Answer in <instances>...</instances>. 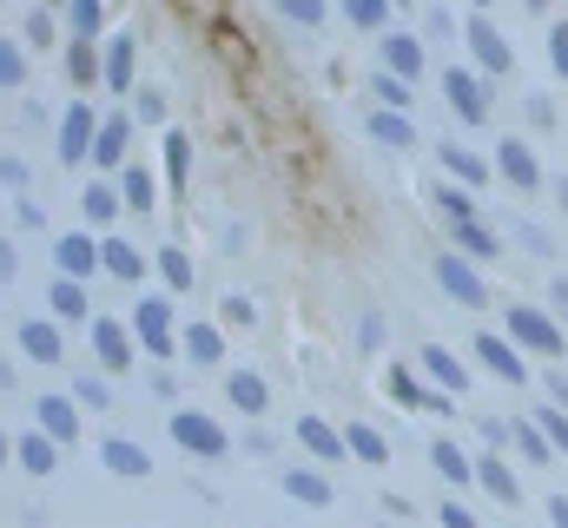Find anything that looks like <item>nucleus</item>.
<instances>
[{
  "instance_id": "1",
  "label": "nucleus",
  "mask_w": 568,
  "mask_h": 528,
  "mask_svg": "<svg viewBox=\"0 0 568 528\" xmlns=\"http://www.w3.org/2000/svg\"><path fill=\"white\" fill-rule=\"evenodd\" d=\"M509 337H516L523 351H536V357H549V364H556V357L568 351L562 324H556L549 311H536V304H516V311H509Z\"/></svg>"
},
{
  "instance_id": "2",
  "label": "nucleus",
  "mask_w": 568,
  "mask_h": 528,
  "mask_svg": "<svg viewBox=\"0 0 568 528\" xmlns=\"http://www.w3.org/2000/svg\"><path fill=\"white\" fill-rule=\"evenodd\" d=\"M436 284H443V297H456L463 311H483L489 304V284H483V271L469 252H443L436 258Z\"/></svg>"
},
{
  "instance_id": "3",
  "label": "nucleus",
  "mask_w": 568,
  "mask_h": 528,
  "mask_svg": "<svg viewBox=\"0 0 568 528\" xmlns=\"http://www.w3.org/2000/svg\"><path fill=\"white\" fill-rule=\"evenodd\" d=\"M463 47L476 53V67H483V73H509V67H516V47H509V33H503L489 13H476V20L463 27Z\"/></svg>"
},
{
  "instance_id": "4",
  "label": "nucleus",
  "mask_w": 568,
  "mask_h": 528,
  "mask_svg": "<svg viewBox=\"0 0 568 528\" xmlns=\"http://www.w3.org/2000/svg\"><path fill=\"white\" fill-rule=\"evenodd\" d=\"M133 351H140V331H126L120 317H93V357L106 364V377H126Z\"/></svg>"
},
{
  "instance_id": "5",
  "label": "nucleus",
  "mask_w": 568,
  "mask_h": 528,
  "mask_svg": "<svg viewBox=\"0 0 568 528\" xmlns=\"http://www.w3.org/2000/svg\"><path fill=\"white\" fill-rule=\"evenodd\" d=\"M172 443H179L185 456H225V449H232V436H225L205 409H179V416H172Z\"/></svg>"
},
{
  "instance_id": "6",
  "label": "nucleus",
  "mask_w": 568,
  "mask_h": 528,
  "mask_svg": "<svg viewBox=\"0 0 568 528\" xmlns=\"http://www.w3.org/2000/svg\"><path fill=\"white\" fill-rule=\"evenodd\" d=\"M476 364H483V370H496L503 384H523V377H529L523 344H516V337H496V331H483V337H476Z\"/></svg>"
},
{
  "instance_id": "7",
  "label": "nucleus",
  "mask_w": 568,
  "mask_h": 528,
  "mask_svg": "<svg viewBox=\"0 0 568 528\" xmlns=\"http://www.w3.org/2000/svg\"><path fill=\"white\" fill-rule=\"evenodd\" d=\"M443 93H449V106H456V113H463L469 126H483V120H489V87H483L476 73L449 67V73H443Z\"/></svg>"
},
{
  "instance_id": "8",
  "label": "nucleus",
  "mask_w": 568,
  "mask_h": 528,
  "mask_svg": "<svg viewBox=\"0 0 568 528\" xmlns=\"http://www.w3.org/2000/svg\"><path fill=\"white\" fill-rule=\"evenodd\" d=\"M496 172H503L516 192H536V185H542V165H536V145H529V139H503V145H496Z\"/></svg>"
},
{
  "instance_id": "9",
  "label": "nucleus",
  "mask_w": 568,
  "mask_h": 528,
  "mask_svg": "<svg viewBox=\"0 0 568 528\" xmlns=\"http://www.w3.org/2000/svg\"><path fill=\"white\" fill-rule=\"evenodd\" d=\"M93 139H100V113L93 106H67V120H60V159L73 165V159H93Z\"/></svg>"
},
{
  "instance_id": "10",
  "label": "nucleus",
  "mask_w": 568,
  "mask_h": 528,
  "mask_svg": "<svg viewBox=\"0 0 568 528\" xmlns=\"http://www.w3.org/2000/svg\"><path fill=\"white\" fill-rule=\"evenodd\" d=\"M133 331H140V351L172 357V304L165 297H145L140 311H133Z\"/></svg>"
},
{
  "instance_id": "11",
  "label": "nucleus",
  "mask_w": 568,
  "mask_h": 528,
  "mask_svg": "<svg viewBox=\"0 0 568 528\" xmlns=\"http://www.w3.org/2000/svg\"><path fill=\"white\" fill-rule=\"evenodd\" d=\"M476 483H483V496L496 502V509H516L523 502V483H516V469L489 449V456H476Z\"/></svg>"
},
{
  "instance_id": "12",
  "label": "nucleus",
  "mask_w": 568,
  "mask_h": 528,
  "mask_svg": "<svg viewBox=\"0 0 568 528\" xmlns=\"http://www.w3.org/2000/svg\"><path fill=\"white\" fill-rule=\"evenodd\" d=\"M33 423L60 443H80V396H40L33 403Z\"/></svg>"
},
{
  "instance_id": "13",
  "label": "nucleus",
  "mask_w": 568,
  "mask_h": 528,
  "mask_svg": "<svg viewBox=\"0 0 568 528\" xmlns=\"http://www.w3.org/2000/svg\"><path fill=\"white\" fill-rule=\"evenodd\" d=\"M53 264H60L67 277H93V271H106V264H100V245H93L87 232H67V238H53Z\"/></svg>"
},
{
  "instance_id": "14",
  "label": "nucleus",
  "mask_w": 568,
  "mask_h": 528,
  "mask_svg": "<svg viewBox=\"0 0 568 528\" xmlns=\"http://www.w3.org/2000/svg\"><path fill=\"white\" fill-rule=\"evenodd\" d=\"M297 443H304L317 463H337V456H351V436H337L324 416H297Z\"/></svg>"
},
{
  "instance_id": "15",
  "label": "nucleus",
  "mask_w": 568,
  "mask_h": 528,
  "mask_svg": "<svg viewBox=\"0 0 568 528\" xmlns=\"http://www.w3.org/2000/svg\"><path fill=\"white\" fill-rule=\"evenodd\" d=\"M364 126H371L377 145H390V152H410V145H417V126L404 120V106H371V120H364Z\"/></svg>"
},
{
  "instance_id": "16",
  "label": "nucleus",
  "mask_w": 568,
  "mask_h": 528,
  "mask_svg": "<svg viewBox=\"0 0 568 528\" xmlns=\"http://www.w3.org/2000/svg\"><path fill=\"white\" fill-rule=\"evenodd\" d=\"M100 463H106L113 476H126V483L152 476V456H145L140 443H126V436H106V443H100Z\"/></svg>"
},
{
  "instance_id": "17",
  "label": "nucleus",
  "mask_w": 568,
  "mask_h": 528,
  "mask_svg": "<svg viewBox=\"0 0 568 528\" xmlns=\"http://www.w3.org/2000/svg\"><path fill=\"white\" fill-rule=\"evenodd\" d=\"M60 449H67L60 436H47V429H27L13 456H20V469H27V476H53V463H60Z\"/></svg>"
},
{
  "instance_id": "18",
  "label": "nucleus",
  "mask_w": 568,
  "mask_h": 528,
  "mask_svg": "<svg viewBox=\"0 0 568 528\" xmlns=\"http://www.w3.org/2000/svg\"><path fill=\"white\" fill-rule=\"evenodd\" d=\"M436 159H443V172H449L456 185H489V159H483V152H469V145H436Z\"/></svg>"
},
{
  "instance_id": "19",
  "label": "nucleus",
  "mask_w": 568,
  "mask_h": 528,
  "mask_svg": "<svg viewBox=\"0 0 568 528\" xmlns=\"http://www.w3.org/2000/svg\"><path fill=\"white\" fill-rule=\"evenodd\" d=\"M284 496L304 502V509H331V502H337V489H331L317 469H284Z\"/></svg>"
},
{
  "instance_id": "20",
  "label": "nucleus",
  "mask_w": 568,
  "mask_h": 528,
  "mask_svg": "<svg viewBox=\"0 0 568 528\" xmlns=\"http://www.w3.org/2000/svg\"><path fill=\"white\" fill-rule=\"evenodd\" d=\"M126 139H133V126H126V120H100L93 165H100V172H120V165H126Z\"/></svg>"
},
{
  "instance_id": "21",
  "label": "nucleus",
  "mask_w": 568,
  "mask_h": 528,
  "mask_svg": "<svg viewBox=\"0 0 568 528\" xmlns=\"http://www.w3.org/2000/svg\"><path fill=\"white\" fill-rule=\"evenodd\" d=\"M384 67L404 73V80H417L424 73V40L417 33H384Z\"/></svg>"
},
{
  "instance_id": "22",
  "label": "nucleus",
  "mask_w": 568,
  "mask_h": 528,
  "mask_svg": "<svg viewBox=\"0 0 568 528\" xmlns=\"http://www.w3.org/2000/svg\"><path fill=\"white\" fill-rule=\"evenodd\" d=\"M67 73H73V87H93V80H106V53L73 33V40H67Z\"/></svg>"
},
{
  "instance_id": "23",
  "label": "nucleus",
  "mask_w": 568,
  "mask_h": 528,
  "mask_svg": "<svg viewBox=\"0 0 568 528\" xmlns=\"http://www.w3.org/2000/svg\"><path fill=\"white\" fill-rule=\"evenodd\" d=\"M133 53H140V47H133V33H113V40H106V87H113V93H126V87H133V73H140V60H133Z\"/></svg>"
},
{
  "instance_id": "24",
  "label": "nucleus",
  "mask_w": 568,
  "mask_h": 528,
  "mask_svg": "<svg viewBox=\"0 0 568 528\" xmlns=\"http://www.w3.org/2000/svg\"><path fill=\"white\" fill-rule=\"evenodd\" d=\"M429 469H436L443 483H476V456H463L449 436H436V443H429Z\"/></svg>"
},
{
  "instance_id": "25",
  "label": "nucleus",
  "mask_w": 568,
  "mask_h": 528,
  "mask_svg": "<svg viewBox=\"0 0 568 528\" xmlns=\"http://www.w3.org/2000/svg\"><path fill=\"white\" fill-rule=\"evenodd\" d=\"M225 396H232V409H245V416H265V403H272V390H265L258 370H232V377H225Z\"/></svg>"
},
{
  "instance_id": "26",
  "label": "nucleus",
  "mask_w": 568,
  "mask_h": 528,
  "mask_svg": "<svg viewBox=\"0 0 568 528\" xmlns=\"http://www.w3.org/2000/svg\"><path fill=\"white\" fill-rule=\"evenodd\" d=\"M417 364H424L429 377H436V384H443V390H469V370H463V364H456V351H443V344H424V357H417Z\"/></svg>"
},
{
  "instance_id": "27",
  "label": "nucleus",
  "mask_w": 568,
  "mask_h": 528,
  "mask_svg": "<svg viewBox=\"0 0 568 528\" xmlns=\"http://www.w3.org/2000/svg\"><path fill=\"white\" fill-rule=\"evenodd\" d=\"M47 304H53V317H67V324H80V317H93V304H87V291H80V277H53V291H47Z\"/></svg>"
},
{
  "instance_id": "28",
  "label": "nucleus",
  "mask_w": 568,
  "mask_h": 528,
  "mask_svg": "<svg viewBox=\"0 0 568 528\" xmlns=\"http://www.w3.org/2000/svg\"><path fill=\"white\" fill-rule=\"evenodd\" d=\"M20 351H27L33 364H60V331H53L47 317H27V324H20Z\"/></svg>"
},
{
  "instance_id": "29",
  "label": "nucleus",
  "mask_w": 568,
  "mask_h": 528,
  "mask_svg": "<svg viewBox=\"0 0 568 528\" xmlns=\"http://www.w3.org/2000/svg\"><path fill=\"white\" fill-rule=\"evenodd\" d=\"M390 396H397V403H410V409H443V416H449V396H456V390H424L410 370H390Z\"/></svg>"
},
{
  "instance_id": "30",
  "label": "nucleus",
  "mask_w": 568,
  "mask_h": 528,
  "mask_svg": "<svg viewBox=\"0 0 568 528\" xmlns=\"http://www.w3.org/2000/svg\"><path fill=\"white\" fill-rule=\"evenodd\" d=\"M449 232H456V245H463L469 258H503V238H496L489 225H476V219H449Z\"/></svg>"
},
{
  "instance_id": "31",
  "label": "nucleus",
  "mask_w": 568,
  "mask_h": 528,
  "mask_svg": "<svg viewBox=\"0 0 568 528\" xmlns=\"http://www.w3.org/2000/svg\"><path fill=\"white\" fill-rule=\"evenodd\" d=\"M120 205H126V192H120V185H106V179H100V185H87V199H80V212H87L93 225H113V219H120Z\"/></svg>"
},
{
  "instance_id": "32",
  "label": "nucleus",
  "mask_w": 568,
  "mask_h": 528,
  "mask_svg": "<svg viewBox=\"0 0 568 528\" xmlns=\"http://www.w3.org/2000/svg\"><path fill=\"white\" fill-rule=\"evenodd\" d=\"M185 357L205 364V370L225 364V337H219V324H192V331H185Z\"/></svg>"
},
{
  "instance_id": "33",
  "label": "nucleus",
  "mask_w": 568,
  "mask_h": 528,
  "mask_svg": "<svg viewBox=\"0 0 568 528\" xmlns=\"http://www.w3.org/2000/svg\"><path fill=\"white\" fill-rule=\"evenodd\" d=\"M100 264H106V271H113L120 284H133V277H145V258L133 252V245H126V238H106V245H100Z\"/></svg>"
},
{
  "instance_id": "34",
  "label": "nucleus",
  "mask_w": 568,
  "mask_h": 528,
  "mask_svg": "<svg viewBox=\"0 0 568 528\" xmlns=\"http://www.w3.org/2000/svg\"><path fill=\"white\" fill-rule=\"evenodd\" d=\"M337 7H344V20H351V27H364V33H384L397 0H337Z\"/></svg>"
},
{
  "instance_id": "35",
  "label": "nucleus",
  "mask_w": 568,
  "mask_h": 528,
  "mask_svg": "<svg viewBox=\"0 0 568 528\" xmlns=\"http://www.w3.org/2000/svg\"><path fill=\"white\" fill-rule=\"evenodd\" d=\"M159 159H165V179H172V185H185V172H192V139L165 126V145H159Z\"/></svg>"
},
{
  "instance_id": "36",
  "label": "nucleus",
  "mask_w": 568,
  "mask_h": 528,
  "mask_svg": "<svg viewBox=\"0 0 568 528\" xmlns=\"http://www.w3.org/2000/svg\"><path fill=\"white\" fill-rule=\"evenodd\" d=\"M344 436H351V456H357V463H390V443H384L371 423H351Z\"/></svg>"
},
{
  "instance_id": "37",
  "label": "nucleus",
  "mask_w": 568,
  "mask_h": 528,
  "mask_svg": "<svg viewBox=\"0 0 568 528\" xmlns=\"http://www.w3.org/2000/svg\"><path fill=\"white\" fill-rule=\"evenodd\" d=\"M159 277H165V291L185 297V291H192V258H185L179 245H165V252H159Z\"/></svg>"
},
{
  "instance_id": "38",
  "label": "nucleus",
  "mask_w": 568,
  "mask_h": 528,
  "mask_svg": "<svg viewBox=\"0 0 568 528\" xmlns=\"http://www.w3.org/2000/svg\"><path fill=\"white\" fill-rule=\"evenodd\" d=\"M120 192H126L133 212H152V199H159L152 192V172H140V165H120Z\"/></svg>"
},
{
  "instance_id": "39",
  "label": "nucleus",
  "mask_w": 568,
  "mask_h": 528,
  "mask_svg": "<svg viewBox=\"0 0 568 528\" xmlns=\"http://www.w3.org/2000/svg\"><path fill=\"white\" fill-rule=\"evenodd\" d=\"M67 20L80 40H100V20H106V0H67Z\"/></svg>"
},
{
  "instance_id": "40",
  "label": "nucleus",
  "mask_w": 568,
  "mask_h": 528,
  "mask_svg": "<svg viewBox=\"0 0 568 528\" xmlns=\"http://www.w3.org/2000/svg\"><path fill=\"white\" fill-rule=\"evenodd\" d=\"M371 93H377V106H410V80H404V73H390V67L371 80Z\"/></svg>"
},
{
  "instance_id": "41",
  "label": "nucleus",
  "mask_w": 568,
  "mask_h": 528,
  "mask_svg": "<svg viewBox=\"0 0 568 528\" xmlns=\"http://www.w3.org/2000/svg\"><path fill=\"white\" fill-rule=\"evenodd\" d=\"M469 192H476V185H443V192H436V212H443V219H476V199H469Z\"/></svg>"
},
{
  "instance_id": "42",
  "label": "nucleus",
  "mask_w": 568,
  "mask_h": 528,
  "mask_svg": "<svg viewBox=\"0 0 568 528\" xmlns=\"http://www.w3.org/2000/svg\"><path fill=\"white\" fill-rule=\"evenodd\" d=\"M20 80H27V53L13 40H0V93H13Z\"/></svg>"
},
{
  "instance_id": "43",
  "label": "nucleus",
  "mask_w": 568,
  "mask_h": 528,
  "mask_svg": "<svg viewBox=\"0 0 568 528\" xmlns=\"http://www.w3.org/2000/svg\"><path fill=\"white\" fill-rule=\"evenodd\" d=\"M536 423L549 429V443H556V449H562V456H568V409H562V403H556V396H549V403L536 409Z\"/></svg>"
},
{
  "instance_id": "44",
  "label": "nucleus",
  "mask_w": 568,
  "mask_h": 528,
  "mask_svg": "<svg viewBox=\"0 0 568 528\" xmlns=\"http://www.w3.org/2000/svg\"><path fill=\"white\" fill-rule=\"evenodd\" d=\"M278 13H284V20H297V27H317L331 7H324V0H278Z\"/></svg>"
},
{
  "instance_id": "45",
  "label": "nucleus",
  "mask_w": 568,
  "mask_h": 528,
  "mask_svg": "<svg viewBox=\"0 0 568 528\" xmlns=\"http://www.w3.org/2000/svg\"><path fill=\"white\" fill-rule=\"evenodd\" d=\"M549 67L568 80V20H556V27H549Z\"/></svg>"
},
{
  "instance_id": "46",
  "label": "nucleus",
  "mask_w": 568,
  "mask_h": 528,
  "mask_svg": "<svg viewBox=\"0 0 568 528\" xmlns=\"http://www.w3.org/2000/svg\"><path fill=\"white\" fill-rule=\"evenodd\" d=\"M0 192H27V165L0 152Z\"/></svg>"
},
{
  "instance_id": "47",
  "label": "nucleus",
  "mask_w": 568,
  "mask_h": 528,
  "mask_svg": "<svg viewBox=\"0 0 568 528\" xmlns=\"http://www.w3.org/2000/svg\"><path fill=\"white\" fill-rule=\"evenodd\" d=\"M523 113H529V126H556V106L536 93V100H523Z\"/></svg>"
},
{
  "instance_id": "48",
  "label": "nucleus",
  "mask_w": 568,
  "mask_h": 528,
  "mask_svg": "<svg viewBox=\"0 0 568 528\" xmlns=\"http://www.w3.org/2000/svg\"><path fill=\"white\" fill-rule=\"evenodd\" d=\"M47 40H53V20H47V13H33V20H27V47H47Z\"/></svg>"
},
{
  "instance_id": "49",
  "label": "nucleus",
  "mask_w": 568,
  "mask_h": 528,
  "mask_svg": "<svg viewBox=\"0 0 568 528\" xmlns=\"http://www.w3.org/2000/svg\"><path fill=\"white\" fill-rule=\"evenodd\" d=\"M219 317H225V324H252V297H225Z\"/></svg>"
},
{
  "instance_id": "50",
  "label": "nucleus",
  "mask_w": 568,
  "mask_h": 528,
  "mask_svg": "<svg viewBox=\"0 0 568 528\" xmlns=\"http://www.w3.org/2000/svg\"><path fill=\"white\" fill-rule=\"evenodd\" d=\"M73 396H80V403H106V384H100V377H80V384H73Z\"/></svg>"
},
{
  "instance_id": "51",
  "label": "nucleus",
  "mask_w": 568,
  "mask_h": 528,
  "mask_svg": "<svg viewBox=\"0 0 568 528\" xmlns=\"http://www.w3.org/2000/svg\"><path fill=\"white\" fill-rule=\"evenodd\" d=\"M424 27H429V40H456V20H449V13H443V7H436V13H429Z\"/></svg>"
},
{
  "instance_id": "52",
  "label": "nucleus",
  "mask_w": 568,
  "mask_h": 528,
  "mask_svg": "<svg viewBox=\"0 0 568 528\" xmlns=\"http://www.w3.org/2000/svg\"><path fill=\"white\" fill-rule=\"evenodd\" d=\"M549 311L568 324V277H556V284H549Z\"/></svg>"
},
{
  "instance_id": "53",
  "label": "nucleus",
  "mask_w": 568,
  "mask_h": 528,
  "mask_svg": "<svg viewBox=\"0 0 568 528\" xmlns=\"http://www.w3.org/2000/svg\"><path fill=\"white\" fill-rule=\"evenodd\" d=\"M436 516H443V522H449V528H469V522H476V516H469V509H463V502H443V509H436Z\"/></svg>"
},
{
  "instance_id": "54",
  "label": "nucleus",
  "mask_w": 568,
  "mask_h": 528,
  "mask_svg": "<svg viewBox=\"0 0 568 528\" xmlns=\"http://www.w3.org/2000/svg\"><path fill=\"white\" fill-rule=\"evenodd\" d=\"M523 245H529L536 258H549V232H536V225H523Z\"/></svg>"
},
{
  "instance_id": "55",
  "label": "nucleus",
  "mask_w": 568,
  "mask_h": 528,
  "mask_svg": "<svg viewBox=\"0 0 568 528\" xmlns=\"http://www.w3.org/2000/svg\"><path fill=\"white\" fill-rule=\"evenodd\" d=\"M0 277H20V252H13L7 238H0Z\"/></svg>"
},
{
  "instance_id": "56",
  "label": "nucleus",
  "mask_w": 568,
  "mask_h": 528,
  "mask_svg": "<svg viewBox=\"0 0 568 528\" xmlns=\"http://www.w3.org/2000/svg\"><path fill=\"white\" fill-rule=\"evenodd\" d=\"M549 396H556V403L568 409V370H549Z\"/></svg>"
},
{
  "instance_id": "57",
  "label": "nucleus",
  "mask_w": 568,
  "mask_h": 528,
  "mask_svg": "<svg viewBox=\"0 0 568 528\" xmlns=\"http://www.w3.org/2000/svg\"><path fill=\"white\" fill-rule=\"evenodd\" d=\"M549 522H562V528H568V496H549Z\"/></svg>"
},
{
  "instance_id": "58",
  "label": "nucleus",
  "mask_w": 568,
  "mask_h": 528,
  "mask_svg": "<svg viewBox=\"0 0 568 528\" xmlns=\"http://www.w3.org/2000/svg\"><path fill=\"white\" fill-rule=\"evenodd\" d=\"M556 205H562V212H568V179H562V185H556Z\"/></svg>"
},
{
  "instance_id": "59",
  "label": "nucleus",
  "mask_w": 568,
  "mask_h": 528,
  "mask_svg": "<svg viewBox=\"0 0 568 528\" xmlns=\"http://www.w3.org/2000/svg\"><path fill=\"white\" fill-rule=\"evenodd\" d=\"M523 7H529V13H549V0H523Z\"/></svg>"
},
{
  "instance_id": "60",
  "label": "nucleus",
  "mask_w": 568,
  "mask_h": 528,
  "mask_svg": "<svg viewBox=\"0 0 568 528\" xmlns=\"http://www.w3.org/2000/svg\"><path fill=\"white\" fill-rule=\"evenodd\" d=\"M7 456H13V443H7V436H0V469H7Z\"/></svg>"
},
{
  "instance_id": "61",
  "label": "nucleus",
  "mask_w": 568,
  "mask_h": 528,
  "mask_svg": "<svg viewBox=\"0 0 568 528\" xmlns=\"http://www.w3.org/2000/svg\"><path fill=\"white\" fill-rule=\"evenodd\" d=\"M469 7H476V13H489V7H496V0H469Z\"/></svg>"
},
{
  "instance_id": "62",
  "label": "nucleus",
  "mask_w": 568,
  "mask_h": 528,
  "mask_svg": "<svg viewBox=\"0 0 568 528\" xmlns=\"http://www.w3.org/2000/svg\"><path fill=\"white\" fill-rule=\"evenodd\" d=\"M397 7H417V0H397Z\"/></svg>"
},
{
  "instance_id": "63",
  "label": "nucleus",
  "mask_w": 568,
  "mask_h": 528,
  "mask_svg": "<svg viewBox=\"0 0 568 528\" xmlns=\"http://www.w3.org/2000/svg\"><path fill=\"white\" fill-rule=\"evenodd\" d=\"M53 7H67V0H53Z\"/></svg>"
}]
</instances>
